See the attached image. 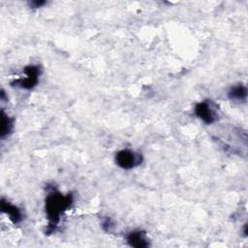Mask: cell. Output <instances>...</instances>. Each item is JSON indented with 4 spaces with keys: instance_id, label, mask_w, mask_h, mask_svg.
Returning a JSON list of instances; mask_svg holds the SVG:
<instances>
[{
    "instance_id": "1",
    "label": "cell",
    "mask_w": 248,
    "mask_h": 248,
    "mask_svg": "<svg viewBox=\"0 0 248 248\" xmlns=\"http://www.w3.org/2000/svg\"><path fill=\"white\" fill-rule=\"evenodd\" d=\"M72 203V194L62 195L60 192L55 191L54 189L48 193L46 199V213L48 219V232L55 231L61 215L71 206Z\"/></svg>"
},
{
    "instance_id": "2",
    "label": "cell",
    "mask_w": 248,
    "mask_h": 248,
    "mask_svg": "<svg viewBox=\"0 0 248 248\" xmlns=\"http://www.w3.org/2000/svg\"><path fill=\"white\" fill-rule=\"evenodd\" d=\"M24 78H18L12 82L14 86H18L24 89H32L39 82V77L41 75V69L36 65H29L24 68Z\"/></svg>"
},
{
    "instance_id": "3",
    "label": "cell",
    "mask_w": 248,
    "mask_h": 248,
    "mask_svg": "<svg viewBox=\"0 0 248 248\" xmlns=\"http://www.w3.org/2000/svg\"><path fill=\"white\" fill-rule=\"evenodd\" d=\"M141 161L142 157L140 154L129 149H122L115 154L116 164L124 170H131L139 166Z\"/></svg>"
},
{
    "instance_id": "4",
    "label": "cell",
    "mask_w": 248,
    "mask_h": 248,
    "mask_svg": "<svg viewBox=\"0 0 248 248\" xmlns=\"http://www.w3.org/2000/svg\"><path fill=\"white\" fill-rule=\"evenodd\" d=\"M195 114L202 119L205 124H211L216 121V113L212 108L210 103L207 101H202L198 103L194 108Z\"/></svg>"
},
{
    "instance_id": "5",
    "label": "cell",
    "mask_w": 248,
    "mask_h": 248,
    "mask_svg": "<svg viewBox=\"0 0 248 248\" xmlns=\"http://www.w3.org/2000/svg\"><path fill=\"white\" fill-rule=\"evenodd\" d=\"M127 242L130 246L136 248H145L149 246V242L145 232L140 230L130 232L127 235Z\"/></svg>"
},
{
    "instance_id": "6",
    "label": "cell",
    "mask_w": 248,
    "mask_h": 248,
    "mask_svg": "<svg viewBox=\"0 0 248 248\" xmlns=\"http://www.w3.org/2000/svg\"><path fill=\"white\" fill-rule=\"evenodd\" d=\"M1 208H2V211L9 216L10 220L14 224H17L22 220V213L20 209L16 205L12 204L11 202H9L8 201L1 200Z\"/></svg>"
},
{
    "instance_id": "7",
    "label": "cell",
    "mask_w": 248,
    "mask_h": 248,
    "mask_svg": "<svg viewBox=\"0 0 248 248\" xmlns=\"http://www.w3.org/2000/svg\"><path fill=\"white\" fill-rule=\"evenodd\" d=\"M228 97L234 102L238 103H244L247 99V88L243 84H237L235 86H232L229 92Z\"/></svg>"
},
{
    "instance_id": "8",
    "label": "cell",
    "mask_w": 248,
    "mask_h": 248,
    "mask_svg": "<svg viewBox=\"0 0 248 248\" xmlns=\"http://www.w3.org/2000/svg\"><path fill=\"white\" fill-rule=\"evenodd\" d=\"M13 128V119L9 117L8 114L2 109L1 111V138H5L8 136Z\"/></svg>"
},
{
    "instance_id": "9",
    "label": "cell",
    "mask_w": 248,
    "mask_h": 248,
    "mask_svg": "<svg viewBox=\"0 0 248 248\" xmlns=\"http://www.w3.org/2000/svg\"><path fill=\"white\" fill-rule=\"evenodd\" d=\"M103 229L106 231V232H110L111 229L113 228V223L111 222V220L109 218H107L104 222H103Z\"/></svg>"
},
{
    "instance_id": "10",
    "label": "cell",
    "mask_w": 248,
    "mask_h": 248,
    "mask_svg": "<svg viewBox=\"0 0 248 248\" xmlns=\"http://www.w3.org/2000/svg\"><path fill=\"white\" fill-rule=\"evenodd\" d=\"M45 4H46L45 1H33V2H31V5H32L33 7H35V8L42 7V6H44Z\"/></svg>"
}]
</instances>
